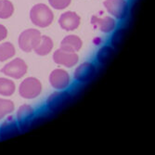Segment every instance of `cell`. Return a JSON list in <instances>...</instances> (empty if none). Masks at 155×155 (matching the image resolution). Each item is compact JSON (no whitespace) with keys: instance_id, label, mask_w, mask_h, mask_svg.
Segmentation results:
<instances>
[{"instance_id":"obj_1","label":"cell","mask_w":155,"mask_h":155,"mask_svg":"<svg viewBox=\"0 0 155 155\" xmlns=\"http://www.w3.org/2000/svg\"><path fill=\"white\" fill-rule=\"evenodd\" d=\"M30 20L34 25L40 28H46L52 23L54 14L48 6L39 3L31 8Z\"/></svg>"},{"instance_id":"obj_2","label":"cell","mask_w":155,"mask_h":155,"mask_svg":"<svg viewBox=\"0 0 155 155\" xmlns=\"http://www.w3.org/2000/svg\"><path fill=\"white\" fill-rule=\"evenodd\" d=\"M43 89L39 79L30 76L23 79L19 87V95L25 100H34L37 97Z\"/></svg>"},{"instance_id":"obj_3","label":"cell","mask_w":155,"mask_h":155,"mask_svg":"<svg viewBox=\"0 0 155 155\" xmlns=\"http://www.w3.org/2000/svg\"><path fill=\"white\" fill-rule=\"evenodd\" d=\"M41 33L36 29L24 30L18 38V44L20 49L23 52L29 53L34 51L41 39Z\"/></svg>"},{"instance_id":"obj_4","label":"cell","mask_w":155,"mask_h":155,"mask_svg":"<svg viewBox=\"0 0 155 155\" xmlns=\"http://www.w3.org/2000/svg\"><path fill=\"white\" fill-rule=\"evenodd\" d=\"M28 71V66L26 62L21 58H15L3 66L0 70L5 76L11 79H21L22 78Z\"/></svg>"},{"instance_id":"obj_5","label":"cell","mask_w":155,"mask_h":155,"mask_svg":"<svg viewBox=\"0 0 155 155\" xmlns=\"http://www.w3.org/2000/svg\"><path fill=\"white\" fill-rule=\"evenodd\" d=\"M72 100V94L66 90H57L53 92L46 101V106L50 111H58L63 109Z\"/></svg>"},{"instance_id":"obj_6","label":"cell","mask_w":155,"mask_h":155,"mask_svg":"<svg viewBox=\"0 0 155 155\" xmlns=\"http://www.w3.org/2000/svg\"><path fill=\"white\" fill-rule=\"evenodd\" d=\"M35 116V109L29 104H22L17 110L16 121L19 124L21 131H27L34 124Z\"/></svg>"},{"instance_id":"obj_7","label":"cell","mask_w":155,"mask_h":155,"mask_svg":"<svg viewBox=\"0 0 155 155\" xmlns=\"http://www.w3.org/2000/svg\"><path fill=\"white\" fill-rule=\"evenodd\" d=\"M50 86L56 90H66L71 84V77L64 69H55L48 77Z\"/></svg>"},{"instance_id":"obj_8","label":"cell","mask_w":155,"mask_h":155,"mask_svg":"<svg viewBox=\"0 0 155 155\" xmlns=\"http://www.w3.org/2000/svg\"><path fill=\"white\" fill-rule=\"evenodd\" d=\"M103 5L110 15L117 20H124L128 14L129 7L126 0H105Z\"/></svg>"},{"instance_id":"obj_9","label":"cell","mask_w":155,"mask_h":155,"mask_svg":"<svg viewBox=\"0 0 155 155\" xmlns=\"http://www.w3.org/2000/svg\"><path fill=\"white\" fill-rule=\"evenodd\" d=\"M53 61L56 64L64 66L66 68H72L78 63L79 57L77 53L68 52L59 48L53 53Z\"/></svg>"},{"instance_id":"obj_10","label":"cell","mask_w":155,"mask_h":155,"mask_svg":"<svg viewBox=\"0 0 155 155\" xmlns=\"http://www.w3.org/2000/svg\"><path fill=\"white\" fill-rule=\"evenodd\" d=\"M96 74V66L90 61L83 62L75 69L74 78L78 83H87L89 82Z\"/></svg>"},{"instance_id":"obj_11","label":"cell","mask_w":155,"mask_h":155,"mask_svg":"<svg viewBox=\"0 0 155 155\" xmlns=\"http://www.w3.org/2000/svg\"><path fill=\"white\" fill-rule=\"evenodd\" d=\"M81 23V18L76 12L74 11H66L62 13L60 19L59 24L61 29L71 32L74 31L79 27Z\"/></svg>"},{"instance_id":"obj_12","label":"cell","mask_w":155,"mask_h":155,"mask_svg":"<svg viewBox=\"0 0 155 155\" xmlns=\"http://www.w3.org/2000/svg\"><path fill=\"white\" fill-rule=\"evenodd\" d=\"M20 127L17 121L12 116H7L0 125V139H8L20 134Z\"/></svg>"},{"instance_id":"obj_13","label":"cell","mask_w":155,"mask_h":155,"mask_svg":"<svg viewBox=\"0 0 155 155\" xmlns=\"http://www.w3.org/2000/svg\"><path fill=\"white\" fill-rule=\"evenodd\" d=\"M91 24L97 28L104 34L111 33L116 27V21L111 17H103L100 18L97 16L91 17Z\"/></svg>"},{"instance_id":"obj_14","label":"cell","mask_w":155,"mask_h":155,"mask_svg":"<svg viewBox=\"0 0 155 155\" xmlns=\"http://www.w3.org/2000/svg\"><path fill=\"white\" fill-rule=\"evenodd\" d=\"M82 46H83V41L79 36L70 35L65 36L61 40L60 48H61L65 51H68V52L77 53L81 50Z\"/></svg>"},{"instance_id":"obj_15","label":"cell","mask_w":155,"mask_h":155,"mask_svg":"<svg viewBox=\"0 0 155 155\" xmlns=\"http://www.w3.org/2000/svg\"><path fill=\"white\" fill-rule=\"evenodd\" d=\"M53 47H54L53 40L49 36L42 35L39 43L37 44V46L35 47L34 51L38 56H42V57H43V56L48 55L52 51Z\"/></svg>"},{"instance_id":"obj_16","label":"cell","mask_w":155,"mask_h":155,"mask_svg":"<svg viewBox=\"0 0 155 155\" xmlns=\"http://www.w3.org/2000/svg\"><path fill=\"white\" fill-rule=\"evenodd\" d=\"M114 53L115 49L111 46H103L98 49L96 55V60L100 64H106L114 57Z\"/></svg>"},{"instance_id":"obj_17","label":"cell","mask_w":155,"mask_h":155,"mask_svg":"<svg viewBox=\"0 0 155 155\" xmlns=\"http://www.w3.org/2000/svg\"><path fill=\"white\" fill-rule=\"evenodd\" d=\"M16 54V48L10 42L0 43V62L7 61L12 59Z\"/></svg>"},{"instance_id":"obj_18","label":"cell","mask_w":155,"mask_h":155,"mask_svg":"<svg viewBox=\"0 0 155 155\" xmlns=\"http://www.w3.org/2000/svg\"><path fill=\"white\" fill-rule=\"evenodd\" d=\"M16 91V84L7 77H0V96L10 97Z\"/></svg>"},{"instance_id":"obj_19","label":"cell","mask_w":155,"mask_h":155,"mask_svg":"<svg viewBox=\"0 0 155 155\" xmlns=\"http://www.w3.org/2000/svg\"><path fill=\"white\" fill-rule=\"evenodd\" d=\"M15 110V104L10 100L0 97V120H3L8 115L11 114Z\"/></svg>"},{"instance_id":"obj_20","label":"cell","mask_w":155,"mask_h":155,"mask_svg":"<svg viewBox=\"0 0 155 155\" xmlns=\"http://www.w3.org/2000/svg\"><path fill=\"white\" fill-rule=\"evenodd\" d=\"M125 35H126V29H125V28H119V29H117L114 33V35H111L110 46L114 49L119 48L123 44Z\"/></svg>"},{"instance_id":"obj_21","label":"cell","mask_w":155,"mask_h":155,"mask_svg":"<svg viewBox=\"0 0 155 155\" xmlns=\"http://www.w3.org/2000/svg\"><path fill=\"white\" fill-rule=\"evenodd\" d=\"M14 13V6L9 0L0 1V19H8Z\"/></svg>"},{"instance_id":"obj_22","label":"cell","mask_w":155,"mask_h":155,"mask_svg":"<svg viewBox=\"0 0 155 155\" xmlns=\"http://www.w3.org/2000/svg\"><path fill=\"white\" fill-rule=\"evenodd\" d=\"M72 0H48L50 7L58 10H62L68 8Z\"/></svg>"},{"instance_id":"obj_23","label":"cell","mask_w":155,"mask_h":155,"mask_svg":"<svg viewBox=\"0 0 155 155\" xmlns=\"http://www.w3.org/2000/svg\"><path fill=\"white\" fill-rule=\"evenodd\" d=\"M8 36V29L2 24H0V43L4 41Z\"/></svg>"},{"instance_id":"obj_24","label":"cell","mask_w":155,"mask_h":155,"mask_svg":"<svg viewBox=\"0 0 155 155\" xmlns=\"http://www.w3.org/2000/svg\"><path fill=\"white\" fill-rule=\"evenodd\" d=\"M0 1H1V0H0Z\"/></svg>"}]
</instances>
